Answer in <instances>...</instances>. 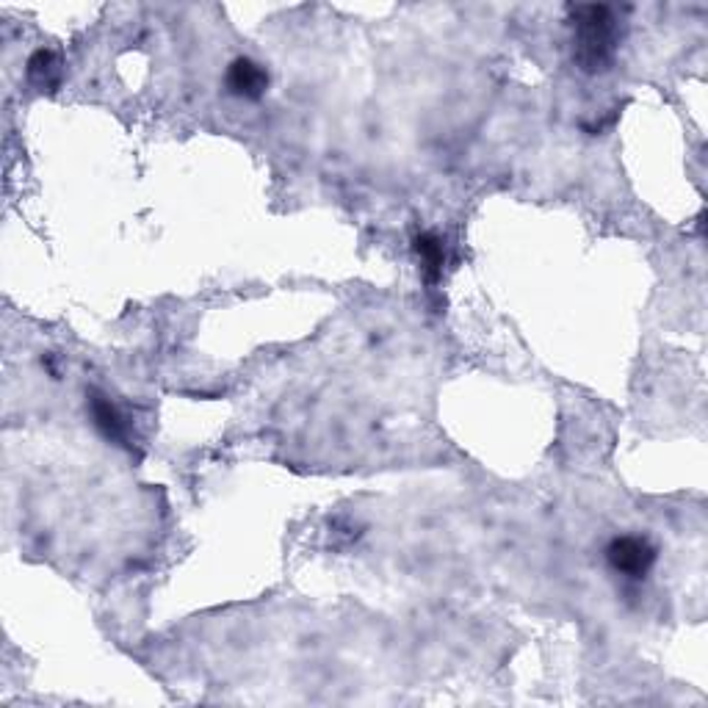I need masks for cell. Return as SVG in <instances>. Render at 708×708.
<instances>
[{
    "label": "cell",
    "instance_id": "obj_6",
    "mask_svg": "<svg viewBox=\"0 0 708 708\" xmlns=\"http://www.w3.org/2000/svg\"><path fill=\"white\" fill-rule=\"evenodd\" d=\"M25 72H28V81L36 88H56L61 83V59L54 50L42 48L31 56Z\"/></svg>",
    "mask_w": 708,
    "mask_h": 708
},
{
    "label": "cell",
    "instance_id": "obj_2",
    "mask_svg": "<svg viewBox=\"0 0 708 708\" xmlns=\"http://www.w3.org/2000/svg\"><path fill=\"white\" fill-rule=\"evenodd\" d=\"M606 562L614 573H623L628 579H645L656 565V548L645 538L623 534L606 545Z\"/></svg>",
    "mask_w": 708,
    "mask_h": 708
},
{
    "label": "cell",
    "instance_id": "obj_3",
    "mask_svg": "<svg viewBox=\"0 0 708 708\" xmlns=\"http://www.w3.org/2000/svg\"><path fill=\"white\" fill-rule=\"evenodd\" d=\"M86 408L92 415V424L101 432L106 440L111 442H128L130 440V424L125 418L122 410L111 402V396H106L103 390H88L86 393Z\"/></svg>",
    "mask_w": 708,
    "mask_h": 708
},
{
    "label": "cell",
    "instance_id": "obj_5",
    "mask_svg": "<svg viewBox=\"0 0 708 708\" xmlns=\"http://www.w3.org/2000/svg\"><path fill=\"white\" fill-rule=\"evenodd\" d=\"M413 249L421 260V269H424V278L429 283H437L442 278V266H446V247H442L440 236L432 231L418 233L413 238Z\"/></svg>",
    "mask_w": 708,
    "mask_h": 708
},
{
    "label": "cell",
    "instance_id": "obj_4",
    "mask_svg": "<svg viewBox=\"0 0 708 708\" xmlns=\"http://www.w3.org/2000/svg\"><path fill=\"white\" fill-rule=\"evenodd\" d=\"M227 92L241 101H260L269 88V72L263 70V64L252 59H236L231 67H227Z\"/></svg>",
    "mask_w": 708,
    "mask_h": 708
},
{
    "label": "cell",
    "instance_id": "obj_1",
    "mask_svg": "<svg viewBox=\"0 0 708 708\" xmlns=\"http://www.w3.org/2000/svg\"><path fill=\"white\" fill-rule=\"evenodd\" d=\"M573 59L587 75L606 72L617 56L620 28L617 17L609 7L601 3H587V7H573Z\"/></svg>",
    "mask_w": 708,
    "mask_h": 708
}]
</instances>
